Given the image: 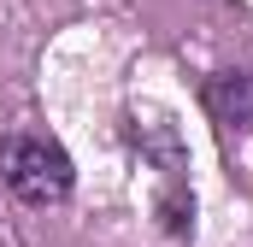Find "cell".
<instances>
[{"label":"cell","mask_w":253,"mask_h":247,"mask_svg":"<svg viewBox=\"0 0 253 247\" xmlns=\"http://www.w3.org/2000/svg\"><path fill=\"white\" fill-rule=\"evenodd\" d=\"M0 183L24 206H59L77 188V165H71V153L53 135L12 129V135H0Z\"/></svg>","instance_id":"cell-1"},{"label":"cell","mask_w":253,"mask_h":247,"mask_svg":"<svg viewBox=\"0 0 253 247\" xmlns=\"http://www.w3.org/2000/svg\"><path fill=\"white\" fill-rule=\"evenodd\" d=\"M206 106H212V118L230 124V129H253V77L248 71H218L206 82Z\"/></svg>","instance_id":"cell-2"}]
</instances>
